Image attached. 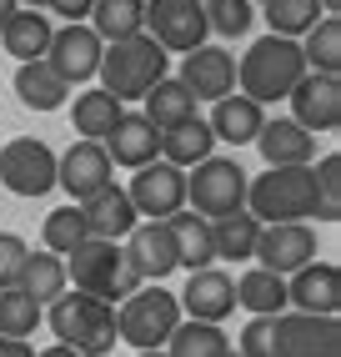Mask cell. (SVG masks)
I'll return each instance as SVG.
<instances>
[{
  "instance_id": "obj_1",
  "label": "cell",
  "mask_w": 341,
  "mask_h": 357,
  "mask_svg": "<svg viewBox=\"0 0 341 357\" xmlns=\"http://www.w3.org/2000/svg\"><path fill=\"white\" fill-rule=\"evenodd\" d=\"M45 322H51V332H56V342H65V347H76L81 357H106V352H116V302H106V297H95V292H61L56 302H51V312H45Z\"/></svg>"
},
{
  "instance_id": "obj_2",
  "label": "cell",
  "mask_w": 341,
  "mask_h": 357,
  "mask_svg": "<svg viewBox=\"0 0 341 357\" xmlns=\"http://www.w3.org/2000/svg\"><path fill=\"white\" fill-rule=\"evenodd\" d=\"M301 76H306V56H301V40H291V36H261L251 51L236 61V86L261 106L286 101Z\"/></svg>"
},
{
  "instance_id": "obj_3",
  "label": "cell",
  "mask_w": 341,
  "mask_h": 357,
  "mask_svg": "<svg viewBox=\"0 0 341 357\" xmlns=\"http://www.w3.org/2000/svg\"><path fill=\"white\" fill-rule=\"evenodd\" d=\"M246 211L256 222H311L316 217L311 166H266L261 176H246Z\"/></svg>"
},
{
  "instance_id": "obj_4",
  "label": "cell",
  "mask_w": 341,
  "mask_h": 357,
  "mask_svg": "<svg viewBox=\"0 0 341 357\" xmlns=\"http://www.w3.org/2000/svg\"><path fill=\"white\" fill-rule=\"evenodd\" d=\"M166 66H170V56L145 31H136L126 40H106L101 70H95V76H101V86L111 91L116 101H141L145 91L166 76Z\"/></svg>"
},
{
  "instance_id": "obj_5",
  "label": "cell",
  "mask_w": 341,
  "mask_h": 357,
  "mask_svg": "<svg viewBox=\"0 0 341 357\" xmlns=\"http://www.w3.org/2000/svg\"><path fill=\"white\" fill-rule=\"evenodd\" d=\"M65 277L76 282L81 292H95L106 302H120L126 292L141 287V272L126 261L120 242H111V236H86L81 247H70L65 252Z\"/></svg>"
},
{
  "instance_id": "obj_6",
  "label": "cell",
  "mask_w": 341,
  "mask_h": 357,
  "mask_svg": "<svg viewBox=\"0 0 341 357\" xmlns=\"http://www.w3.org/2000/svg\"><path fill=\"white\" fill-rule=\"evenodd\" d=\"M186 312H181V302L176 292H166L161 282H141L136 292L120 297L116 307V337L126 342V347H166L170 337V327H176Z\"/></svg>"
},
{
  "instance_id": "obj_7",
  "label": "cell",
  "mask_w": 341,
  "mask_h": 357,
  "mask_svg": "<svg viewBox=\"0 0 341 357\" xmlns=\"http://www.w3.org/2000/svg\"><path fill=\"white\" fill-rule=\"evenodd\" d=\"M186 206L191 211H201V217H226V211L236 206H246V172H241V161L231 156H206L191 166V176H186Z\"/></svg>"
},
{
  "instance_id": "obj_8",
  "label": "cell",
  "mask_w": 341,
  "mask_h": 357,
  "mask_svg": "<svg viewBox=\"0 0 341 357\" xmlns=\"http://www.w3.org/2000/svg\"><path fill=\"white\" fill-rule=\"evenodd\" d=\"M145 36H151L166 56H186L206 45V6L201 0H145Z\"/></svg>"
},
{
  "instance_id": "obj_9",
  "label": "cell",
  "mask_w": 341,
  "mask_h": 357,
  "mask_svg": "<svg viewBox=\"0 0 341 357\" xmlns=\"http://www.w3.org/2000/svg\"><path fill=\"white\" fill-rule=\"evenodd\" d=\"M0 186L15 197H45L56 186V151L35 136H10L0 146Z\"/></svg>"
},
{
  "instance_id": "obj_10",
  "label": "cell",
  "mask_w": 341,
  "mask_h": 357,
  "mask_svg": "<svg viewBox=\"0 0 341 357\" xmlns=\"http://www.w3.org/2000/svg\"><path fill=\"white\" fill-rule=\"evenodd\" d=\"M126 197H131V206H136V217H141V222H166L170 211H181V206H186V172L156 156V161L136 166V176H131V186H126Z\"/></svg>"
},
{
  "instance_id": "obj_11",
  "label": "cell",
  "mask_w": 341,
  "mask_h": 357,
  "mask_svg": "<svg viewBox=\"0 0 341 357\" xmlns=\"http://www.w3.org/2000/svg\"><path fill=\"white\" fill-rule=\"evenodd\" d=\"M101 51H106V40L86 20H65V26H56L51 45H45V61H51V70L65 86H81L101 70Z\"/></svg>"
},
{
  "instance_id": "obj_12",
  "label": "cell",
  "mask_w": 341,
  "mask_h": 357,
  "mask_svg": "<svg viewBox=\"0 0 341 357\" xmlns=\"http://www.w3.org/2000/svg\"><path fill=\"white\" fill-rule=\"evenodd\" d=\"M286 101H291V121L306 126L311 136L341 126V76H331V70H306V76L291 86Z\"/></svg>"
},
{
  "instance_id": "obj_13",
  "label": "cell",
  "mask_w": 341,
  "mask_h": 357,
  "mask_svg": "<svg viewBox=\"0 0 341 357\" xmlns=\"http://www.w3.org/2000/svg\"><path fill=\"white\" fill-rule=\"evenodd\" d=\"M276 342L281 357H341V322L286 307L276 312Z\"/></svg>"
},
{
  "instance_id": "obj_14",
  "label": "cell",
  "mask_w": 341,
  "mask_h": 357,
  "mask_svg": "<svg viewBox=\"0 0 341 357\" xmlns=\"http://www.w3.org/2000/svg\"><path fill=\"white\" fill-rule=\"evenodd\" d=\"M316 257V231L306 222H261V236H256V257L266 272H281L291 277L296 267H306V261Z\"/></svg>"
},
{
  "instance_id": "obj_15",
  "label": "cell",
  "mask_w": 341,
  "mask_h": 357,
  "mask_svg": "<svg viewBox=\"0 0 341 357\" xmlns=\"http://www.w3.org/2000/svg\"><path fill=\"white\" fill-rule=\"evenodd\" d=\"M286 307L296 312H316V317H336L341 312V272L331 261H306L286 277Z\"/></svg>"
},
{
  "instance_id": "obj_16",
  "label": "cell",
  "mask_w": 341,
  "mask_h": 357,
  "mask_svg": "<svg viewBox=\"0 0 341 357\" xmlns=\"http://www.w3.org/2000/svg\"><path fill=\"white\" fill-rule=\"evenodd\" d=\"M176 81L196 101H221L226 91H236V61H231V51H221V45H196V51H186Z\"/></svg>"
},
{
  "instance_id": "obj_17",
  "label": "cell",
  "mask_w": 341,
  "mask_h": 357,
  "mask_svg": "<svg viewBox=\"0 0 341 357\" xmlns=\"http://www.w3.org/2000/svg\"><path fill=\"white\" fill-rule=\"evenodd\" d=\"M176 302H181V312H191L196 322H226V317L236 312V282H231V272H221V267L211 261V267H196V272H191L186 292H181Z\"/></svg>"
},
{
  "instance_id": "obj_18",
  "label": "cell",
  "mask_w": 341,
  "mask_h": 357,
  "mask_svg": "<svg viewBox=\"0 0 341 357\" xmlns=\"http://www.w3.org/2000/svg\"><path fill=\"white\" fill-rule=\"evenodd\" d=\"M126 261L141 272V282H161L176 272V236H170L166 222H136L126 231Z\"/></svg>"
},
{
  "instance_id": "obj_19",
  "label": "cell",
  "mask_w": 341,
  "mask_h": 357,
  "mask_svg": "<svg viewBox=\"0 0 341 357\" xmlns=\"http://www.w3.org/2000/svg\"><path fill=\"white\" fill-rule=\"evenodd\" d=\"M111 156L101 141H76L65 156H56V186H65L70 202H86L90 192H101V186L111 181Z\"/></svg>"
},
{
  "instance_id": "obj_20",
  "label": "cell",
  "mask_w": 341,
  "mask_h": 357,
  "mask_svg": "<svg viewBox=\"0 0 341 357\" xmlns=\"http://www.w3.org/2000/svg\"><path fill=\"white\" fill-rule=\"evenodd\" d=\"M111 166H126V172H136V166L156 161L161 156V131L145 121V111H120V121L111 126V136L101 141Z\"/></svg>"
},
{
  "instance_id": "obj_21",
  "label": "cell",
  "mask_w": 341,
  "mask_h": 357,
  "mask_svg": "<svg viewBox=\"0 0 341 357\" xmlns=\"http://www.w3.org/2000/svg\"><path fill=\"white\" fill-rule=\"evenodd\" d=\"M251 146L266 156V166H311L316 161V136L306 126H296L291 116H276V121H261Z\"/></svg>"
},
{
  "instance_id": "obj_22",
  "label": "cell",
  "mask_w": 341,
  "mask_h": 357,
  "mask_svg": "<svg viewBox=\"0 0 341 357\" xmlns=\"http://www.w3.org/2000/svg\"><path fill=\"white\" fill-rule=\"evenodd\" d=\"M76 206H81V217H86V231L90 236H111V242H120V236L141 222L136 206H131V197H126V186H116V181H106L101 192H90Z\"/></svg>"
},
{
  "instance_id": "obj_23",
  "label": "cell",
  "mask_w": 341,
  "mask_h": 357,
  "mask_svg": "<svg viewBox=\"0 0 341 357\" xmlns=\"http://www.w3.org/2000/svg\"><path fill=\"white\" fill-rule=\"evenodd\" d=\"M266 121V106L251 101L246 91H226L221 101H211V131L216 141H231V146H251L256 131Z\"/></svg>"
},
{
  "instance_id": "obj_24",
  "label": "cell",
  "mask_w": 341,
  "mask_h": 357,
  "mask_svg": "<svg viewBox=\"0 0 341 357\" xmlns=\"http://www.w3.org/2000/svg\"><path fill=\"white\" fill-rule=\"evenodd\" d=\"M51 36H56V20H51V15L20 6V10L6 20V31H0V45H6L15 61H45V45H51Z\"/></svg>"
},
{
  "instance_id": "obj_25",
  "label": "cell",
  "mask_w": 341,
  "mask_h": 357,
  "mask_svg": "<svg viewBox=\"0 0 341 357\" xmlns=\"http://www.w3.org/2000/svg\"><path fill=\"white\" fill-rule=\"evenodd\" d=\"M166 227H170V236H176V267L196 272V267H211V261H216L211 222L201 217V211L181 206V211H170V217H166Z\"/></svg>"
},
{
  "instance_id": "obj_26",
  "label": "cell",
  "mask_w": 341,
  "mask_h": 357,
  "mask_svg": "<svg viewBox=\"0 0 341 357\" xmlns=\"http://www.w3.org/2000/svg\"><path fill=\"white\" fill-rule=\"evenodd\" d=\"M256 236H261V222L251 217L246 206L226 211V217H211L216 261H251V257H256Z\"/></svg>"
},
{
  "instance_id": "obj_27",
  "label": "cell",
  "mask_w": 341,
  "mask_h": 357,
  "mask_svg": "<svg viewBox=\"0 0 341 357\" xmlns=\"http://www.w3.org/2000/svg\"><path fill=\"white\" fill-rule=\"evenodd\" d=\"M236 282V307H246L251 317H276L286 312V277L281 272H266V267H246Z\"/></svg>"
},
{
  "instance_id": "obj_28",
  "label": "cell",
  "mask_w": 341,
  "mask_h": 357,
  "mask_svg": "<svg viewBox=\"0 0 341 357\" xmlns=\"http://www.w3.org/2000/svg\"><path fill=\"white\" fill-rule=\"evenodd\" d=\"M120 111H126V101H116L106 86H90L76 96V106H70V126H76L81 141H106L111 126L120 121Z\"/></svg>"
},
{
  "instance_id": "obj_29",
  "label": "cell",
  "mask_w": 341,
  "mask_h": 357,
  "mask_svg": "<svg viewBox=\"0 0 341 357\" xmlns=\"http://www.w3.org/2000/svg\"><path fill=\"white\" fill-rule=\"evenodd\" d=\"M211 151H216V131H211L206 116H191V121L161 131V161L181 166V172H186V166H196V161H206Z\"/></svg>"
},
{
  "instance_id": "obj_30",
  "label": "cell",
  "mask_w": 341,
  "mask_h": 357,
  "mask_svg": "<svg viewBox=\"0 0 341 357\" xmlns=\"http://www.w3.org/2000/svg\"><path fill=\"white\" fill-rule=\"evenodd\" d=\"M15 96H20V106H31V111H56V106L70 101V86L51 70V61H20Z\"/></svg>"
},
{
  "instance_id": "obj_31",
  "label": "cell",
  "mask_w": 341,
  "mask_h": 357,
  "mask_svg": "<svg viewBox=\"0 0 341 357\" xmlns=\"http://www.w3.org/2000/svg\"><path fill=\"white\" fill-rule=\"evenodd\" d=\"M166 357H231V337L221 332V322L181 317L166 337Z\"/></svg>"
},
{
  "instance_id": "obj_32",
  "label": "cell",
  "mask_w": 341,
  "mask_h": 357,
  "mask_svg": "<svg viewBox=\"0 0 341 357\" xmlns=\"http://www.w3.org/2000/svg\"><path fill=\"white\" fill-rule=\"evenodd\" d=\"M141 111H145V121H151L156 131H170V126H181V121H191V116H196V96H191L181 81L161 76V81L141 96Z\"/></svg>"
},
{
  "instance_id": "obj_33",
  "label": "cell",
  "mask_w": 341,
  "mask_h": 357,
  "mask_svg": "<svg viewBox=\"0 0 341 357\" xmlns=\"http://www.w3.org/2000/svg\"><path fill=\"white\" fill-rule=\"evenodd\" d=\"M20 292H31L40 307L45 302H56L65 287H70V277H65V257H56V252H31L26 257V267H20V282H15Z\"/></svg>"
},
{
  "instance_id": "obj_34",
  "label": "cell",
  "mask_w": 341,
  "mask_h": 357,
  "mask_svg": "<svg viewBox=\"0 0 341 357\" xmlns=\"http://www.w3.org/2000/svg\"><path fill=\"white\" fill-rule=\"evenodd\" d=\"M86 26L101 40H126V36L145 31V0H95Z\"/></svg>"
},
{
  "instance_id": "obj_35",
  "label": "cell",
  "mask_w": 341,
  "mask_h": 357,
  "mask_svg": "<svg viewBox=\"0 0 341 357\" xmlns=\"http://www.w3.org/2000/svg\"><path fill=\"white\" fill-rule=\"evenodd\" d=\"M301 56H306V70H331V76H341V15L316 20L301 36Z\"/></svg>"
},
{
  "instance_id": "obj_36",
  "label": "cell",
  "mask_w": 341,
  "mask_h": 357,
  "mask_svg": "<svg viewBox=\"0 0 341 357\" xmlns=\"http://www.w3.org/2000/svg\"><path fill=\"white\" fill-rule=\"evenodd\" d=\"M40 322H45V307L31 292L0 287V332H6V337H35Z\"/></svg>"
},
{
  "instance_id": "obj_37",
  "label": "cell",
  "mask_w": 341,
  "mask_h": 357,
  "mask_svg": "<svg viewBox=\"0 0 341 357\" xmlns=\"http://www.w3.org/2000/svg\"><path fill=\"white\" fill-rule=\"evenodd\" d=\"M261 6H266L271 36H291V40H301L322 20V0H261Z\"/></svg>"
},
{
  "instance_id": "obj_38",
  "label": "cell",
  "mask_w": 341,
  "mask_h": 357,
  "mask_svg": "<svg viewBox=\"0 0 341 357\" xmlns=\"http://www.w3.org/2000/svg\"><path fill=\"white\" fill-rule=\"evenodd\" d=\"M40 236H45V252H56V257H65L70 247H81L86 242V217H81V206L70 202V206H56L51 217H45V227H40Z\"/></svg>"
},
{
  "instance_id": "obj_39",
  "label": "cell",
  "mask_w": 341,
  "mask_h": 357,
  "mask_svg": "<svg viewBox=\"0 0 341 357\" xmlns=\"http://www.w3.org/2000/svg\"><path fill=\"white\" fill-rule=\"evenodd\" d=\"M201 6H206L211 36H221V40H236V36H246L256 26V6L251 0H201Z\"/></svg>"
},
{
  "instance_id": "obj_40",
  "label": "cell",
  "mask_w": 341,
  "mask_h": 357,
  "mask_svg": "<svg viewBox=\"0 0 341 357\" xmlns=\"http://www.w3.org/2000/svg\"><path fill=\"white\" fill-rule=\"evenodd\" d=\"M316 176V222H341V156L326 151L311 166Z\"/></svg>"
},
{
  "instance_id": "obj_41",
  "label": "cell",
  "mask_w": 341,
  "mask_h": 357,
  "mask_svg": "<svg viewBox=\"0 0 341 357\" xmlns=\"http://www.w3.org/2000/svg\"><path fill=\"white\" fill-rule=\"evenodd\" d=\"M241 357H281V342H276V317H251L241 327V342H236Z\"/></svg>"
},
{
  "instance_id": "obj_42",
  "label": "cell",
  "mask_w": 341,
  "mask_h": 357,
  "mask_svg": "<svg viewBox=\"0 0 341 357\" xmlns=\"http://www.w3.org/2000/svg\"><path fill=\"white\" fill-rule=\"evenodd\" d=\"M26 236H15V231H0V287H15L20 282V267H26Z\"/></svg>"
},
{
  "instance_id": "obj_43",
  "label": "cell",
  "mask_w": 341,
  "mask_h": 357,
  "mask_svg": "<svg viewBox=\"0 0 341 357\" xmlns=\"http://www.w3.org/2000/svg\"><path fill=\"white\" fill-rule=\"evenodd\" d=\"M90 6H95V0H51L56 20H86V15H90Z\"/></svg>"
},
{
  "instance_id": "obj_44",
  "label": "cell",
  "mask_w": 341,
  "mask_h": 357,
  "mask_svg": "<svg viewBox=\"0 0 341 357\" xmlns=\"http://www.w3.org/2000/svg\"><path fill=\"white\" fill-rule=\"evenodd\" d=\"M0 357H35V347L26 337H6V332H0Z\"/></svg>"
},
{
  "instance_id": "obj_45",
  "label": "cell",
  "mask_w": 341,
  "mask_h": 357,
  "mask_svg": "<svg viewBox=\"0 0 341 357\" xmlns=\"http://www.w3.org/2000/svg\"><path fill=\"white\" fill-rule=\"evenodd\" d=\"M35 357H81L76 347H65V342H51V347H40Z\"/></svg>"
},
{
  "instance_id": "obj_46",
  "label": "cell",
  "mask_w": 341,
  "mask_h": 357,
  "mask_svg": "<svg viewBox=\"0 0 341 357\" xmlns=\"http://www.w3.org/2000/svg\"><path fill=\"white\" fill-rule=\"evenodd\" d=\"M20 10V0H0V31H6V20Z\"/></svg>"
},
{
  "instance_id": "obj_47",
  "label": "cell",
  "mask_w": 341,
  "mask_h": 357,
  "mask_svg": "<svg viewBox=\"0 0 341 357\" xmlns=\"http://www.w3.org/2000/svg\"><path fill=\"white\" fill-rule=\"evenodd\" d=\"M322 15H341V0H322Z\"/></svg>"
},
{
  "instance_id": "obj_48",
  "label": "cell",
  "mask_w": 341,
  "mask_h": 357,
  "mask_svg": "<svg viewBox=\"0 0 341 357\" xmlns=\"http://www.w3.org/2000/svg\"><path fill=\"white\" fill-rule=\"evenodd\" d=\"M20 6H31V10H51V0H20Z\"/></svg>"
},
{
  "instance_id": "obj_49",
  "label": "cell",
  "mask_w": 341,
  "mask_h": 357,
  "mask_svg": "<svg viewBox=\"0 0 341 357\" xmlns=\"http://www.w3.org/2000/svg\"><path fill=\"white\" fill-rule=\"evenodd\" d=\"M136 357H166V347H141Z\"/></svg>"
},
{
  "instance_id": "obj_50",
  "label": "cell",
  "mask_w": 341,
  "mask_h": 357,
  "mask_svg": "<svg viewBox=\"0 0 341 357\" xmlns=\"http://www.w3.org/2000/svg\"><path fill=\"white\" fill-rule=\"evenodd\" d=\"M231 357H241V352H236V347H231Z\"/></svg>"
},
{
  "instance_id": "obj_51",
  "label": "cell",
  "mask_w": 341,
  "mask_h": 357,
  "mask_svg": "<svg viewBox=\"0 0 341 357\" xmlns=\"http://www.w3.org/2000/svg\"><path fill=\"white\" fill-rule=\"evenodd\" d=\"M251 6H261V0H251Z\"/></svg>"
}]
</instances>
